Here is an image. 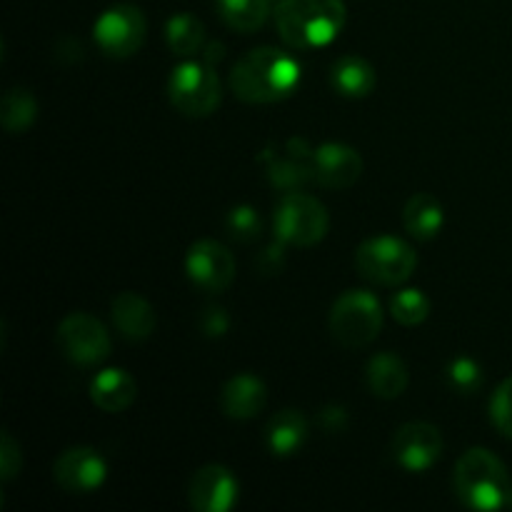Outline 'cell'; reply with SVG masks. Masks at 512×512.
<instances>
[{
  "label": "cell",
  "instance_id": "26",
  "mask_svg": "<svg viewBox=\"0 0 512 512\" xmlns=\"http://www.w3.org/2000/svg\"><path fill=\"white\" fill-rule=\"evenodd\" d=\"M390 313L405 328H415V325L425 323L430 315V300L423 290H400V293L393 295L390 300Z\"/></svg>",
  "mask_w": 512,
  "mask_h": 512
},
{
  "label": "cell",
  "instance_id": "10",
  "mask_svg": "<svg viewBox=\"0 0 512 512\" xmlns=\"http://www.w3.org/2000/svg\"><path fill=\"white\" fill-rule=\"evenodd\" d=\"M185 273L205 293H223L235 280V258L218 240H198L185 255Z\"/></svg>",
  "mask_w": 512,
  "mask_h": 512
},
{
  "label": "cell",
  "instance_id": "24",
  "mask_svg": "<svg viewBox=\"0 0 512 512\" xmlns=\"http://www.w3.org/2000/svg\"><path fill=\"white\" fill-rule=\"evenodd\" d=\"M165 38H168L170 53H175L178 58H190L203 48L205 25L198 15L178 13L165 25Z\"/></svg>",
  "mask_w": 512,
  "mask_h": 512
},
{
  "label": "cell",
  "instance_id": "12",
  "mask_svg": "<svg viewBox=\"0 0 512 512\" xmlns=\"http://www.w3.org/2000/svg\"><path fill=\"white\" fill-rule=\"evenodd\" d=\"M443 453V435L433 423H405L393 438L395 463L408 473H425Z\"/></svg>",
  "mask_w": 512,
  "mask_h": 512
},
{
  "label": "cell",
  "instance_id": "22",
  "mask_svg": "<svg viewBox=\"0 0 512 512\" xmlns=\"http://www.w3.org/2000/svg\"><path fill=\"white\" fill-rule=\"evenodd\" d=\"M443 220V205L430 193H415L403 208V225L415 240H433L443 228Z\"/></svg>",
  "mask_w": 512,
  "mask_h": 512
},
{
  "label": "cell",
  "instance_id": "32",
  "mask_svg": "<svg viewBox=\"0 0 512 512\" xmlns=\"http://www.w3.org/2000/svg\"><path fill=\"white\" fill-rule=\"evenodd\" d=\"M285 248H288V245H285L283 240H278V243H270L258 258L260 273H263V275L280 273V270H283V265H285Z\"/></svg>",
  "mask_w": 512,
  "mask_h": 512
},
{
  "label": "cell",
  "instance_id": "17",
  "mask_svg": "<svg viewBox=\"0 0 512 512\" xmlns=\"http://www.w3.org/2000/svg\"><path fill=\"white\" fill-rule=\"evenodd\" d=\"M265 383L250 373L230 378L220 390V410L230 420H250L265 408Z\"/></svg>",
  "mask_w": 512,
  "mask_h": 512
},
{
  "label": "cell",
  "instance_id": "28",
  "mask_svg": "<svg viewBox=\"0 0 512 512\" xmlns=\"http://www.w3.org/2000/svg\"><path fill=\"white\" fill-rule=\"evenodd\" d=\"M225 230H228L230 238L238 240V243H250V240L258 238L260 230H263V220L255 213V208H250V205H238V208L230 210L228 218H225Z\"/></svg>",
  "mask_w": 512,
  "mask_h": 512
},
{
  "label": "cell",
  "instance_id": "23",
  "mask_svg": "<svg viewBox=\"0 0 512 512\" xmlns=\"http://www.w3.org/2000/svg\"><path fill=\"white\" fill-rule=\"evenodd\" d=\"M220 20L235 33H255L273 10V0H215Z\"/></svg>",
  "mask_w": 512,
  "mask_h": 512
},
{
  "label": "cell",
  "instance_id": "19",
  "mask_svg": "<svg viewBox=\"0 0 512 512\" xmlns=\"http://www.w3.org/2000/svg\"><path fill=\"white\" fill-rule=\"evenodd\" d=\"M305 438H308V420L300 410H280L265 425V445L278 458H288V455L298 453L303 448Z\"/></svg>",
  "mask_w": 512,
  "mask_h": 512
},
{
  "label": "cell",
  "instance_id": "3",
  "mask_svg": "<svg viewBox=\"0 0 512 512\" xmlns=\"http://www.w3.org/2000/svg\"><path fill=\"white\" fill-rule=\"evenodd\" d=\"M455 493L470 510H500L510 503V475L503 460L485 448H473L455 465Z\"/></svg>",
  "mask_w": 512,
  "mask_h": 512
},
{
  "label": "cell",
  "instance_id": "15",
  "mask_svg": "<svg viewBox=\"0 0 512 512\" xmlns=\"http://www.w3.org/2000/svg\"><path fill=\"white\" fill-rule=\"evenodd\" d=\"M313 175L328 190L353 188L363 175V158L345 143H323L313 153Z\"/></svg>",
  "mask_w": 512,
  "mask_h": 512
},
{
  "label": "cell",
  "instance_id": "35",
  "mask_svg": "<svg viewBox=\"0 0 512 512\" xmlns=\"http://www.w3.org/2000/svg\"><path fill=\"white\" fill-rule=\"evenodd\" d=\"M508 508H512V493H510V503H508Z\"/></svg>",
  "mask_w": 512,
  "mask_h": 512
},
{
  "label": "cell",
  "instance_id": "16",
  "mask_svg": "<svg viewBox=\"0 0 512 512\" xmlns=\"http://www.w3.org/2000/svg\"><path fill=\"white\" fill-rule=\"evenodd\" d=\"M110 315H113V323L118 328V333L125 340H130V343H143V340H148L153 335L155 325H158L153 305L143 295L130 293V290L128 293H120L113 300Z\"/></svg>",
  "mask_w": 512,
  "mask_h": 512
},
{
  "label": "cell",
  "instance_id": "34",
  "mask_svg": "<svg viewBox=\"0 0 512 512\" xmlns=\"http://www.w3.org/2000/svg\"><path fill=\"white\" fill-rule=\"evenodd\" d=\"M223 45H220L218 43V40H213V43H208V45H205V53H203V58L205 60H208V63H218V60L220 58H223Z\"/></svg>",
  "mask_w": 512,
  "mask_h": 512
},
{
  "label": "cell",
  "instance_id": "13",
  "mask_svg": "<svg viewBox=\"0 0 512 512\" xmlns=\"http://www.w3.org/2000/svg\"><path fill=\"white\" fill-rule=\"evenodd\" d=\"M240 495L238 478L225 465H205L195 470L188 485L190 508L198 512H228Z\"/></svg>",
  "mask_w": 512,
  "mask_h": 512
},
{
  "label": "cell",
  "instance_id": "6",
  "mask_svg": "<svg viewBox=\"0 0 512 512\" xmlns=\"http://www.w3.org/2000/svg\"><path fill=\"white\" fill-rule=\"evenodd\" d=\"M330 333L343 348H365L383 328V308L370 290H348L330 310Z\"/></svg>",
  "mask_w": 512,
  "mask_h": 512
},
{
  "label": "cell",
  "instance_id": "2",
  "mask_svg": "<svg viewBox=\"0 0 512 512\" xmlns=\"http://www.w3.org/2000/svg\"><path fill=\"white\" fill-rule=\"evenodd\" d=\"M343 0H280L275 28L288 48L313 50L333 43L345 28Z\"/></svg>",
  "mask_w": 512,
  "mask_h": 512
},
{
  "label": "cell",
  "instance_id": "4",
  "mask_svg": "<svg viewBox=\"0 0 512 512\" xmlns=\"http://www.w3.org/2000/svg\"><path fill=\"white\" fill-rule=\"evenodd\" d=\"M355 268L365 280L385 288L408 283L418 268V253L413 245L393 235H375L363 240L355 250Z\"/></svg>",
  "mask_w": 512,
  "mask_h": 512
},
{
  "label": "cell",
  "instance_id": "20",
  "mask_svg": "<svg viewBox=\"0 0 512 512\" xmlns=\"http://www.w3.org/2000/svg\"><path fill=\"white\" fill-rule=\"evenodd\" d=\"M408 365L393 353H378L365 368V383L375 398L395 400L408 388Z\"/></svg>",
  "mask_w": 512,
  "mask_h": 512
},
{
  "label": "cell",
  "instance_id": "5",
  "mask_svg": "<svg viewBox=\"0 0 512 512\" xmlns=\"http://www.w3.org/2000/svg\"><path fill=\"white\" fill-rule=\"evenodd\" d=\"M275 235L293 248H313L328 235L330 215L325 205L303 190H290L275 205Z\"/></svg>",
  "mask_w": 512,
  "mask_h": 512
},
{
  "label": "cell",
  "instance_id": "9",
  "mask_svg": "<svg viewBox=\"0 0 512 512\" xmlns=\"http://www.w3.org/2000/svg\"><path fill=\"white\" fill-rule=\"evenodd\" d=\"M58 345L60 353L73 365H100L113 350L110 335L105 325L95 315L88 313H70L58 325Z\"/></svg>",
  "mask_w": 512,
  "mask_h": 512
},
{
  "label": "cell",
  "instance_id": "25",
  "mask_svg": "<svg viewBox=\"0 0 512 512\" xmlns=\"http://www.w3.org/2000/svg\"><path fill=\"white\" fill-rule=\"evenodd\" d=\"M38 118V100L28 88H10L0 100V123L10 135H20Z\"/></svg>",
  "mask_w": 512,
  "mask_h": 512
},
{
  "label": "cell",
  "instance_id": "18",
  "mask_svg": "<svg viewBox=\"0 0 512 512\" xmlns=\"http://www.w3.org/2000/svg\"><path fill=\"white\" fill-rule=\"evenodd\" d=\"M138 398V383L123 368L100 370L90 383V400L105 413H123Z\"/></svg>",
  "mask_w": 512,
  "mask_h": 512
},
{
  "label": "cell",
  "instance_id": "30",
  "mask_svg": "<svg viewBox=\"0 0 512 512\" xmlns=\"http://www.w3.org/2000/svg\"><path fill=\"white\" fill-rule=\"evenodd\" d=\"M23 468V455H20V445L15 443L13 435L5 430L3 440H0V478L3 483H10L15 475Z\"/></svg>",
  "mask_w": 512,
  "mask_h": 512
},
{
  "label": "cell",
  "instance_id": "7",
  "mask_svg": "<svg viewBox=\"0 0 512 512\" xmlns=\"http://www.w3.org/2000/svg\"><path fill=\"white\" fill-rule=\"evenodd\" d=\"M170 103L188 118H208L223 100V88L215 73V65L208 60H185L175 65L168 83Z\"/></svg>",
  "mask_w": 512,
  "mask_h": 512
},
{
  "label": "cell",
  "instance_id": "33",
  "mask_svg": "<svg viewBox=\"0 0 512 512\" xmlns=\"http://www.w3.org/2000/svg\"><path fill=\"white\" fill-rule=\"evenodd\" d=\"M320 423H323V428L328 433H343L345 425H348V413L343 408H338V405H330L328 410L320 413Z\"/></svg>",
  "mask_w": 512,
  "mask_h": 512
},
{
  "label": "cell",
  "instance_id": "1",
  "mask_svg": "<svg viewBox=\"0 0 512 512\" xmlns=\"http://www.w3.org/2000/svg\"><path fill=\"white\" fill-rule=\"evenodd\" d=\"M300 85V63L288 50L263 45L233 65L230 90L235 98L250 105L278 103L293 95Z\"/></svg>",
  "mask_w": 512,
  "mask_h": 512
},
{
  "label": "cell",
  "instance_id": "14",
  "mask_svg": "<svg viewBox=\"0 0 512 512\" xmlns=\"http://www.w3.org/2000/svg\"><path fill=\"white\" fill-rule=\"evenodd\" d=\"M313 153L308 140L290 138L283 145V153H270L265 150V170L268 180L278 190H303L308 183H315L313 175Z\"/></svg>",
  "mask_w": 512,
  "mask_h": 512
},
{
  "label": "cell",
  "instance_id": "31",
  "mask_svg": "<svg viewBox=\"0 0 512 512\" xmlns=\"http://www.w3.org/2000/svg\"><path fill=\"white\" fill-rule=\"evenodd\" d=\"M200 330H203L208 338H223V335L230 330L228 310H223V308L205 310L203 318H200Z\"/></svg>",
  "mask_w": 512,
  "mask_h": 512
},
{
  "label": "cell",
  "instance_id": "8",
  "mask_svg": "<svg viewBox=\"0 0 512 512\" xmlns=\"http://www.w3.org/2000/svg\"><path fill=\"white\" fill-rule=\"evenodd\" d=\"M145 33H148V20L133 3H118L108 8L100 13L93 28L95 43L108 58H130L138 53L145 43Z\"/></svg>",
  "mask_w": 512,
  "mask_h": 512
},
{
  "label": "cell",
  "instance_id": "27",
  "mask_svg": "<svg viewBox=\"0 0 512 512\" xmlns=\"http://www.w3.org/2000/svg\"><path fill=\"white\" fill-rule=\"evenodd\" d=\"M445 378H448L450 388L460 395H470L483 385V370L468 355H460V358L450 360L448 370H445Z\"/></svg>",
  "mask_w": 512,
  "mask_h": 512
},
{
  "label": "cell",
  "instance_id": "21",
  "mask_svg": "<svg viewBox=\"0 0 512 512\" xmlns=\"http://www.w3.org/2000/svg\"><path fill=\"white\" fill-rule=\"evenodd\" d=\"M330 80H333V88L345 98H368L375 90L378 75H375L373 65L360 55H343L340 60H335Z\"/></svg>",
  "mask_w": 512,
  "mask_h": 512
},
{
  "label": "cell",
  "instance_id": "11",
  "mask_svg": "<svg viewBox=\"0 0 512 512\" xmlns=\"http://www.w3.org/2000/svg\"><path fill=\"white\" fill-rule=\"evenodd\" d=\"M53 478L58 488L70 495H88L95 493L108 478V465L105 458L93 448H70L55 460Z\"/></svg>",
  "mask_w": 512,
  "mask_h": 512
},
{
  "label": "cell",
  "instance_id": "29",
  "mask_svg": "<svg viewBox=\"0 0 512 512\" xmlns=\"http://www.w3.org/2000/svg\"><path fill=\"white\" fill-rule=\"evenodd\" d=\"M490 418H493L495 428L512 440V375L495 390L493 400H490Z\"/></svg>",
  "mask_w": 512,
  "mask_h": 512
}]
</instances>
